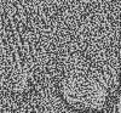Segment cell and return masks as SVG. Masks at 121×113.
Masks as SVG:
<instances>
[{"label": "cell", "instance_id": "6da1fadb", "mask_svg": "<svg viewBox=\"0 0 121 113\" xmlns=\"http://www.w3.org/2000/svg\"><path fill=\"white\" fill-rule=\"evenodd\" d=\"M60 89L67 104L82 112L102 108L109 92L104 73L84 58H73L64 66Z\"/></svg>", "mask_w": 121, "mask_h": 113}]
</instances>
